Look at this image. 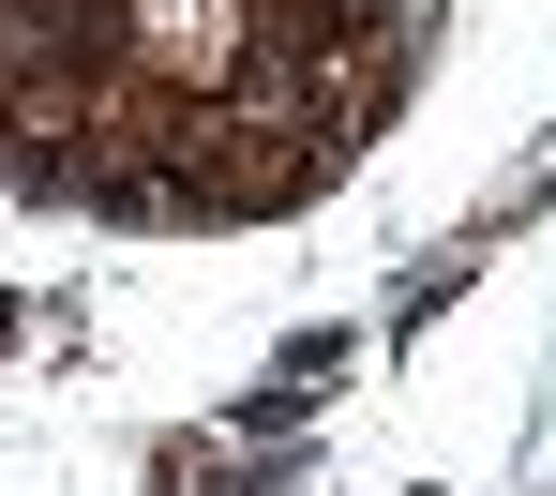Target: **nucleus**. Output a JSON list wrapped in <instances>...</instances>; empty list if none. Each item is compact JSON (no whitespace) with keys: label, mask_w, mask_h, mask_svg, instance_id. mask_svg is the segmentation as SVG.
<instances>
[{"label":"nucleus","mask_w":556,"mask_h":496,"mask_svg":"<svg viewBox=\"0 0 556 496\" xmlns=\"http://www.w3.org/2000/svg\"><path fill=\"white\" fill-rule=\"evenodd\" d=\"M15 331H30V316H15V287H0V346H15Z\"/></svg>","instance_id":"1"}]
</instances>
